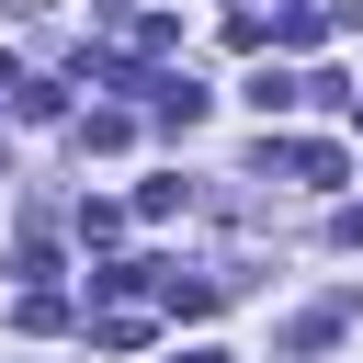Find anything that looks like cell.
<instances>
[{
  "mask_svg": "<svg viewBox=\"0 0 363 363\" xmlns=\"http://www.w3.org/2000/svg\"><path fill=\"white\" fill-rule=\"evenodd\" d=\"M170 363H227V352H216V340H193V352H170Z\"/></svg>",
  "mask_w": 363,
  "mask_h": 363,
  "instance_id": "8fae6325",
  "label": "cell"
},
{
  "mask_svg": "<svg viewBox=\"0 0 363 363\" xmlns=\"http://www.w3.org/2000/svg\"><path fill=\"white\" fill-rule=\"evenodd\" d=\"M261 159H272V170H284V182H306V193H329V182H340V170H352V159H340V147H329V136H284V147H261Z\"/></svg>",
  "mask_w": 363,
  "mask_h": 363,
  "instance_id": "6da1fadb",
  "label": "cell"
},
{
  "mask_svg": "<svg viewBox=\"0 0 363 363\" xmlns=\"http://www.w3.org/2000/svg\"><path fill=\"white\" fill-rule=\"evenodd\" d=\"M340 329H352V295H318L306 318H284V352H329Z\"/></svg>",
  "mask_w": 363,
  "mask_h": 363,
  "instance_id": "3957f363",
  "label": "cell"
},
{
  "mask_svg": "<svg viewBox=\"0 0 363 363\" xmlns=\"http://www.w3.org/2000/svg\"><path fill=\"white\" fill-rule=\"evenodd\" d=\"M0 11H45V0H0Z\"/></svg>",
  "mask_w": 363,
  "mask_h": 363,
  "instance_id": "7c38bea8",
  "label": "cell"
},
{
  "mask_svg": "<svg viewBox=\"0 0 363 363\" xmlns=\"http://www.w3.org/2000/svg\"><path fill=\"white\" fill-rule=\"evenodd\" d=\"M250 102H261V113H295V102H306V79H284V68H250Z\"/></svg>",
  "mask_w": 363,
  "mask_h": 363,
  "instance_id": "52a82bcc",
  "label": "cell"
},
{
  "mask_svg": "<svg viewBox=\"0 0 363 363\" xmlns=\"http://www.w3.org/2000/svg\"><path fill=\"white\" fill-rule=\"evenodd\" d=\"M91 352H147V318H136V306H102V318H91Z\"/></svg>",
  "mask_w": 363,
  "mask_h": 363,
  "instance_id": "8992f818",
  "label": "cell"
},
{
  "mask_svg": "<svg viewBox=\"0 0 363 363\" xmlns=\"http://www.w3.org/2000/svg\"><path fill=\"white\" fill-rule=\"evenodd\" d=\"M125 136H136V125H125V113H91V125H79V159H113V147H125Z\"/></svg>",
  "mask_w": 363,
  "mask_h": 363,
  "instance_id": "ba28073f",
  "label": "cell"
},
{
  "mask_svg": "<svg viewBox=\"0 0 363 363\" xmlns=\"http://www.w3.org/2000/svg\"><path fill=\"white\" fill-rule=\"evenodd\" d=\"M182 204H193V182H182V170H170V182H136V216H182Z\"/></svg>",
  "mask_w": 363,
  "mask_h": 363,
  "instance_id": "9c48e42d",
  "label": "cell"
},
{
  "mask_svg": "<svg viewBox=\"0 0 363 363\" xmlns=\"http://www.w3.org/2000/svg\"><path fill=\"white\" fill-rule=\"evenodd\" d=\"M11 329H23V340H57V329H68V295H57V284H23Z\"/></svg>",
  "mask_w": 363,
  "mask_h": 363,
  "instance_id": "277c9868",
  "label": "cell"
},
{
  "mask_svg": "<svg viewBox=\"0 0 363 363\" xmlns=\"http://www.w3.org/2000/svg\"><path fill=\"white\" fill-rule=\"evenodd\" d=\"M227 295H238L227 272H159V306H170V318H216Z\"/></svg>",
  "mask_w": 363,
  "mask_h": 363,
  "instance_id": "7a4b0ae2",
  "label": "cell"
},
{
  "mask_svg": "<svg viewBox=\"0 0 363 363\" xmlns=\"http://www.w3.org/2000/svg\"><path fill=\"white\" fill-rule=\"evenodd\" d=\"M329 238H340V250H363V193H352V204L329 216Z\"/></svg>",
  "mask_w": 363,
  "mask_h": 363,
  "instance_id": "30bf717a",
  "label": "cell"
},
{
  "mask_svg": "<svg viewBox=\"0 0 363 363\" xmlns=\"http://www.w3.org/2000/svg\"><path fill=\"white\" fill-rule=\"evenodd\" d=\"M261 23H272V45H318L329 34V0H272Z\"/></svg>",
  "mask_w": 363,
  "mask_h": 363,
  "instance_id": "5b68a950",
  "label": "cell"
}]
</instances>
